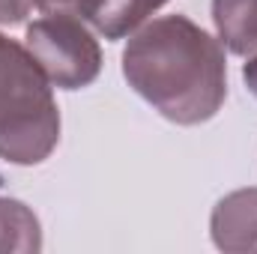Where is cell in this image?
<instances>
[{
  "label": "cell",
  "mask_w": 257,
  "mask_h": 254,
  "mask_svg": "<svg viewBox=\"0 0 257 254\" xmlns=\"http://www.w3.org/2000/svg\"><path fill=\"white\" fill-rule=\"evenodd\" d=\"M123 78L165 120L200 126L227 99L224 45L186 15H162L128 36Z\"/></svg>",
  "instance_id": "1"
},
{
  "label": "cell",
  "mask_w": 257,
  "mask_h": 254,
  "mask_svg": "<svg viewBox=\"0 0 257 254\" xmlns=\"http://www.w3.org/2000/svg\"><path fill=\"white\" fill-rule=\"evenodd\" d=\"M60 144V108L33 54L0 33V159L39 165Z\"/></svg>",
  "instance_id": "2"
},
{
  "label": "cell",
  "mask_w": 257,
  "mask_h": 254,
  "mask_svg": "<svg viewBox=\"0 0 257 254\" xmlns=\"http://www.w3.org/2000/svg\"><path fill=\"white\" fill-rule=\"evenodd\" d=\"M24 48L57 90L90 87L102 72V48L93 27L72 12H48L27 24Z\"/></svg>",
  "instance_id": "3"
},
{
  "label": "cell",
  "mask_w": 257,
  "mask_h": 254,
  "mask_svg": "<svg viewBox=\"0 0 257 254\" xmlns=\"http://www.w3.org/2000/svg\"><path fill=\"white\" fill-rule=\"evenodd\" d=\"M215 248L224 254H257V189L224 194L209 218Z\"/></svg>",
  "instance_id": "4"
},
{
  "label": "cell",
  "mask_w": 257,
  "mask_h": 254,
  "mask_svg": "<svg viewBox=\"0 0 257 254\" xmlns=\"http://www.w3.org/2000/svg\"><path fill=\"white\" fill-rule=\"evenodd\" d=\"M165 3L168 0H87L81 18L105 39L117 42L147 24L150 15L159 12Z\"/></svg>",
  "instance_id": "5"
},
{
  "label": "cell",
  "mask_w": 257,
  "mask_h": 254,
  "mask_svg": "<svg viewBox=\"0 0 257 254\" xmlns=\"http://www.w3.org/2000/svg\"><path fill=\"white\" fill-rule=\"evenodd\" d=\"M212 24L230 54H257V0H212Z\"/></svg>",
  "instance_id": "6"
},
{
  "label": "cell",
  "mask_w": 257,
  "mask_h": 254,
  "mask_svg": "<svg viewBox=\"0 0 257 254\" xmlns=\"http://www.w3.org/2000/svg\"><path fill=\"white\" fill-rule=\"evenodd\" d=\"M42 248V227L33 209L15 197H0V254H33Z\"/></svg>",
  "instance_id": "7"
},
{
  "label": "cell",
  "mask_w": 257,
  "mask_h": 254,
  "mask_svg": "<svg viewBox=\"0 0 257 254\" xmlns=\"http://www.w3.org/2000/svg\"><path fill=\"white\" fill-rule=\"evenodd\" d=\"M36 9V0H0V27L24 24Z\"/></svg>",
  "instance_id": "8"
},
{
  "label": "cell",
  "mask_w": 257,
  "mask_h": 254,
  "mask_svg": "<svg viewBox=\"0 0 257 254\" xmlns=\"http://www.w3.org/2000/svg\"><path fill=\"white\" fill-rule=\"evenodd\" d=\"M87 6V0H36V9L42 15L48 12H72V15H81Z\"/></svg>",
  "instance_id": "9"
},
{
  "label": "cell",
  "mask_w": 257,
  "mask_h": 254,
  "mask_svg": "<svg viewBox=\"0 0 257 254\" xmlns=\"http://www.w3.org/2000/svg\"><path fill=\"white\" fill-rule=\"evenodd\" d=\"M242 81H245L248 93L257 96V54H251V57H248V63L242 66Z\"/></svg>",
  "instance_id": "10"
}]
</instances>
